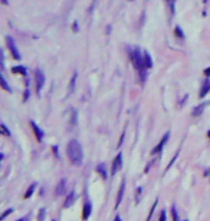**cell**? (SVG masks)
<instances>
[{"label": "cell", "mask_w": 210, "mask_h": 221, "mask_svg": "<svg viewBox=\"0 0 210 221\" xmlns=\"http://www.w3.org/2000/svg\"><path fill=\"white\" fill-rule=\"evenodd\" d=\"M66 152H68V158H69V161H71L73 165L79 167L82 164V160H83L82 147H81V144L78 142L76 139H71V141H69Z\"/></svg>", "instance_id": "1"}, {"label": "cell", "mask_w": 210, "mask_h": 221, "mask_svg": "<svg viewBox=\"0 0 210 221\" xmlns=\"http://www.w3.org/2000/svg\"><path fill=\"white\" fill-rule=\"evenodd\" d=\"M130 58H131V62L135 69H138L140 72H144L145 69V63H144V56L140 55V50L135 49L133 52H130Z\"/></svg>", "instance_id": "2"}, {"label": "cell", "mask_w": 210, "mask_h": 221, "mask_svg": "<svg viewBox=\"0 0 210 221\" xmlns=\"http://www.w3.org/2000/svg\"><path fill=\"white\" fill-rule=\"evenodd\" d=\"M6 45H7V48H9V50H10L13 59H15V61H20V53H19V50L16 49L15 40H13L10 36H7V38H6Z\"/></svg>", "instance_id": "3"}, {"label": "cell", "mask_w": 210, "mask_h": 221, "mask_svg": "<svg viewBox=\"0 0 210 221\" xmlns=\"http://www.w3.org/2000/svg\"><path fill=\"white\" fill-rule=\"evenodd\" d=\"M35 82H36V89H38V92H40L42 88H43V85H45V75L40 69H36V71H35Z\"/></svg>", "instance_id": "4"}, {"label": "cell", "mask_w": 210, "mask_h": 221, "mask_svg": "<svg viewBox=\"0 0 210 221\" xmlns=\"http://www.w3.org/2000/svg\"><path fill=\"white\" fill-rule=\"evenodd\" d=\"M122 168V155L118 154L115 157V160H114V162H112V168H111V174L112 175H115L117 172L120 171Z\"/></svg>", "instance_id": "5"}, {"label": "cell", "mask_w": 210, "mask_h": 221, "mask_svg": "<svg viewBox=\"0 0 210 221\" xmlns=\"http://www.w3.org/2000/svg\"><path fill=\"white\" fill-rule=\"evenodd\" d=\"M168 137H170V134L167 132L166 135L163 137V139H161L160 142H158V145H157V147H155V148L151 151V154L155 155V154H158V152H161V151H163V148H164V145H166V142H167V139H168Z\"/></svg>", "instance_id": "6"}, {"label": "cell", "mask_w": 210, "mask_h": 221, "mask_svg": "<svg viewBox=\"0 0 210 221\" xmlns=\"http://www.w3.org/2000/svg\"><path fill=\"white\" fill-rule=\"evenodd\" d=\"M30 127H32L35 135H36V139H38V142H42V139H43V131H42V129H40V128H39L33 121H30Z\"/></svg>", "instance_id": "7"}, {"label": "cell", "mask_w": 210, "mask_h": 221, "mask_svg": "<svg viewBox=\"0 0 210 221\" xmlns=\"http://www.w3.org/2000/svg\"><path fill=\"white\" fill-rule=\"evenodd\" d=\"M124 187H125V180H122L121 184H120V190H118V195H117V204H115V208H118V205L121 204L122 195H124Z\"/></svg>", "instance_id": "8"}, {"label": "cell", "mask_w": 210, "mask_h": 221, "mask_svg": "<svg viewBox=\"0 0 210 221\" xmlns=\"http://www.w3.org/2000/svg\"><path fill=\"white\" fill-rule=\"evenodd\" d=\"M75 200H76V194H75V191H72V193L66 197V200H65V203H63V207H65V208L71 207V205L75 203Z\"/></svg>", "instance_id": "9"}, {"label": "cell", "mask_w": 210, "mask_h": 221, "mask_svg": "<svg viewBox=\"0 0 210 221\" xmlns=\"http://www.w3.org/2000/svg\"><path fill=\"white\" fill-rule=\"evenodd\" d=\"M65 188H66V180H61L55 190V194L56 195H62V194L65 193Z\"/></svg>", "instance_id": "10"}, {"label": "cell", "mask_w": 210, "mask_h": 221, "mask_svg": "<svg viewBox=\"0 0 210 221\" xmlns=\"http://www.w3.org/2000/svg\"><path fill=\"white\" fill-rule=\"evenodd\" d=\"M91 211H92V204L86 201V203H85V205H83V214H82V218H83V220L89 218V216H91Z\"/></svg>", "instance_id": "11"}, {"label": "cell", "mask_w": 210, "mask_h": 221, "mask_svg": "<svg viewBox=\"0 0 210 221\" xmlns=\"http://www.w3.org/2000/svg\"><path fill=\"white\" fill-rule=\"evenodd\" d=\"M209 91H210V81H207V82L203 83V86H202V89H200L199 96H200V98H205L206 94H207Z\"/></svg>", "instance_id": "12"}, {"label": "cell", "mask_w": 210, "mask_h": 221, "mask_svg": "<svg viewBox=\"0 0 210 221\" xmlns=\"http://www.w3.org/2000/svg\"><path fill=\"white\" fill-rule=\"evenodd\" d=\"M205 108H206V104H200V105H197L193 109V116H200L202 114H203Z\"/></svg>", "instance_id": "13"}, {"label": "cell", "mask_w": 210, "mask_h": 221, "mask_svg": "<svg viewBox=\"0 0 210 221\" xmlns=\"http://www.w3.org/2000/svg\"><path fill=\"white\" fill-rule=\"evenodd\" d=\"M144 63H145V69H150L153 66V61H151V56L148 52H144Z\"/></svg>", "instance_id": "14"}, {"label": "cell", "mask_w": 210, "mask_h": 221, "mask_svg": "<svg viewBox=\"0 0 210 221\" xmlns=\"http://www.w3.org/2000/svg\"><path fill=\"white\" fill-rule=\"evenodd\" d=\"M97 171L100 172V175H101L102 178H104V180H107V178H108V174H107V168H105L104 164H101V165L97 167Z\"/></svg>", "instance_id": "15"}, {"label": "cell", "mask_w": 210, "mask_h": 221, "mask_svg": "<svg viewBox=\"0 0 210 221\" xmlns=\"http://www.w3.org/2000/svg\"><path fill=\"white\" fill-rule=\"evenodd\" d=\"M76 76H78V73L76 72H73V75H72V79H71V83H69V95L75 91V83H76Z\"/></svg>", "instance_id": "16"}, {"label": "cell", "mask_w": 210, "mask_h": 221, "mask_svg": "<svg viewBox=\"0 0 210 221\" xmlns=\"http://www.w3.org/2000/svg\"><path fill=\"white\" fill-rule=\"evenodd\" d=\"M36 185H38L36 183L32 184V185L28 188V191H26V194H25V197H23V198H30V197H32V194H33V191L36 190Z\"/></svg>", "instance_id": "17"}, {"label": "cell", "mask_w": 210, "mask_h": 221, "mask_svg": "<svg viewBox=\"0 0 210 221\" xmlns=\"http://www.w3.org/2000/svg\"><path fill=\"white\" fill-rule=\"evenodd\" d=\"M12 72L13 73H20V75H26V69L23 66H15V68H12Z\"/></svg>", "instance_id": "18"}, {"label": "cell", "mask_w": 210, "mask_h": 221, "mask_svg": "<svg viewBox=\"0 0 210 221\" xmlns=\"http://www.w3.org/2000/svg\"><path fill=\"white\" fill-rule=\"evenodd\" d=\"M0 83H2V88L5 89V91H7V92H12V88L7 85V82H6V79H5V76L2 75V78H0Z\"/></svg>", "instance_id": "19"}, {"label": "cell", "mask_w": 210, "mask_h": 221, "mask_svg": "<svg viewBox=\"0 0 210 221\" xmlns=\"http://www.w3.org/2000/svg\"><path fill=\"white\" fill-rule=\"evenodd\" d=\"M2 134L6 135V137H10V132H9V129H7V127H6L5 124H2Z\"/></svg>", "instance_id": "20"}, {"label": "cell", "mask_w": 210, "mask_h": 221, "mask_svg": "<svg viewBox=\"0 0 210 221\" xmlns=\"http://www.w3.org/2000/svg\"><path fill=\"white\" fill-rule=\"evenodd\" d=\"M174 32H176L177 38H180V39H183V38H184V35H183V32H181V30H180V28H176V29H174Z\"/></svg>", "instance_id": "21"}, {"label": "cell", "mask_w": 210, "mask_h": 221, "mask_svg": "<svg viewBox=\"0 0 210 221\" xmlns=\"http://www.w3.org/2000/svg\"><path fill=\"white\" fill-rule=\"evenodd\" d=\"M171 217H173V220H178V214H177L174 207H171Z\"/></svg>", "instance_id": "22"}, {"label": "cell", "mask_w": 210, "mask_h": 221, "mask_svg": "<svg viewBox=\"0 0 210 221\" xmlns=\"http://www.w3.org/2000/svg\"><path fill=\"white\" fill-rule=\"evenodd\" d=\"M10 213H13V208H10V210H7V211H5V213H3V214H2V217H0V218H2V220H5L6 217L9 216V214H10Z\"/></svg>", "instance_id": "23"}, {"label": "cell", "mask_w": 210, "mask_h": 221, "mask_svg": "<svg viewBox=\"0 0 210 221\" xmlns=\"http://www.w3.org/2000/svg\"><path fill=\"white\" fill-rule=\"evenodd\" d=\"M155 205H157V200H155V203H154V205H153V208H151V211H150V214H148V217H147V218H151V217H153V213H154V208H155Z\"/></svg>", "instance_id": "24"}, {"label": "cell", "mask_w": 210, "mask_h": 221, "mask_svg": "<svg viewBox=\"0 0 210 221\" xmlns=\"http://www.w3.org/2000/svg\"><path fill=\"white\" fill-rule=\"evenodd\" d=\"M75 122H76V112L72 110V125H75Z\"/></svg>", "instance_id": "25"}, {"label": "cell", "mask_w": 210, "mask_h": 221, "mask_svg": "<svg viewBox=\"0 0 210 221\" xmlns=\"http://www.w3.org/2000/svg\"><path fill=\"white\" fill-rule=\"evenodd\" d=\"M45 217V208H40V211H39V220H43Z\"/></svg>", "instance_id": "26"}, {"label": "cell", "mask_w": 210, "mask_h": 221, "mask_svg": "<svg viewBox=\"0 0 210 221\" xmlns=\"http://www.w3.org/2000/svg\"><path fill=\"white\" fill-rule=\"evenodd\" d=\"M167 3H168V5L171 6V12L173 13H174V2H176V0H166Z\"/></svg>", "instance_id": "27"}, {"label": "cell", "mask_w": 210, "mask_h": 221, "mask_svg": "<svg viewBox=\"0 0 210 221\" xmlns=\"http://www.w3.org/2000/svg\"><path fill=\"white\" fill-rule=\"evenodd\" d=\"M160 220H166V213H164V211H161V214H160Z\"/></svg>", "instance_id": "28"}, {"label": "cell", "mask_w": 210, "mask_h": 221, "mask_svg": "<svg viewBox=\"0 0 210 221\" xmlns=\"http://www.w3.org/2000/svg\"><path fill=\"white\" fill-rule=\"evenodd\" d=\"M205 75H206V76H210V68L205 69Z\"/></svg>", "instance_id": "29"}, {"label": "cell", "mask_w": 210, "mask_h": 221, "mask_svg": "<svg viewBox=\"0 0 210 221\" xmlns=\"http://www.w3.org/2000/svg\"><path fill=\"white\" fill-rule=\"evenodd\" d=\"M76 25H78L76 22H73V30H75V32H76V30H78V26H76Z\"/></svg>", "instance_id": "30"}, {"label": "cell", "mask_w": 210, "mask_h": 221, "mask_svg": "<svg viewBox=\"0 0 210 221\" xmlns=\"http://www.w3.org/2000/svg\"><path fill=\"white\" fill-rule=\"evenodd\" d=\"M2 3L3 5H9V0H2Z\"/></svg>", "instance_id": "31"}, {"label": "cell", "mask_w": 210, "mask_h": 221, "mask_svg": "<svg viewBox=\"0 0 210 221\" xmlns=\"http://www.w3.org/2000/svg\"><path fill=\"white\" fill-rule=\"evenodd\" d=\"M205 175H206V177H207V175H210V170H209V171H206V174H205Z\"/></svg>", "instance_id": "32"}, {"label": "cell", "mask_w": 210, "mask_h": 221, "mask_svg": "<svg viewBox=\"0 0 210 221\" xmlns=\"http://www.w3.org/2000/svg\"><path fill=\"white\" fill-rule=\"evenodd\" d=\"M207 135H209V138H210V131H209V132H207Z\"/></svg>", "instance_id": "33"}]
</instances>
